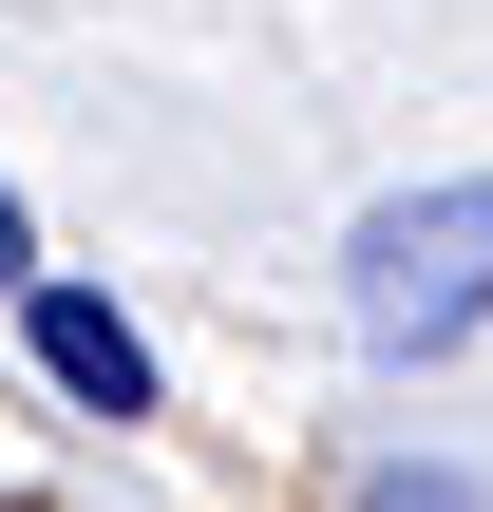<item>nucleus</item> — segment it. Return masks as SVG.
I'll list each match as a JSON object with an SVG mask.
<instances>
[{
    "mask_svg": "<svg viewBox=\"0 0 493 512\" xmlns=\"http://www.w3.org/2000/svg\"><path fill=\"white\" fill-rule=\"evenodd\" d=\"M342 323H361L380 361L475 342V323H493V171H437V190L361 209V247H342Z\"/></svg>",
    "mask_w": 493,
    "mask_h": 512,
    "instance_id": "f257e3e1",
    "label": "nucleus"
},
{
    "mask_svg": "<svg viewBox=\"0 0 493 512\" xmlns=\"http://www.w3.org/2000/svg\"><path fill=\"white\" fill-rule=\"evenodd\" d=\"M19 323H38V380H57V399H95V418H152V342H133L95 285H19Z\"/></svg>",
    "mask_w": 493,
    "mask_h": 512,
    "instance_id": "f03ea898",
    "label": "nucleus"
},
{
    "mask_svg": "<svg viewBox=\"0 0 493 512\" xmlns=\"http://www.w3.org/2000/svg\"><path fill=\"white\" fill-rule=\"evenodd\" d=\"M0 285H38V247H19V190H0Z\"/></svg>",
    "mask_w": 493,
    "mask_h": 512,
    "instance_id": "7ed1b4c3",
    "label": "nucleus"
}]
</instances>
